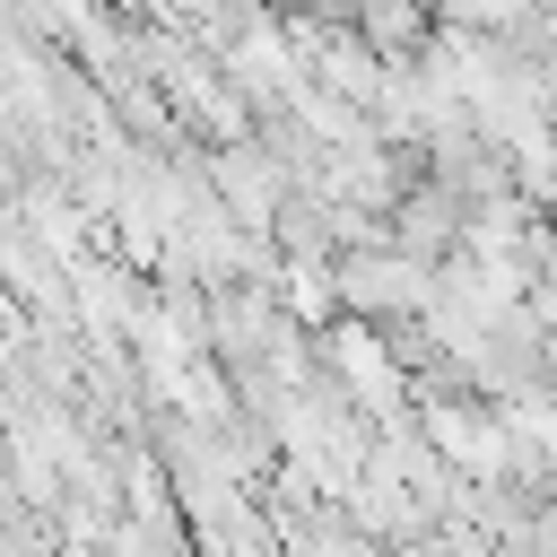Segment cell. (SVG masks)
Returning a JSON list of instances; mask_svg holds the SVG:
<instances>
[{
  "label": "cell",
  "instance_id": "1",
  "mask_svg": "<svg viewBox=\"0 0 557 557\" xmlns=\"http://www.w3.org/2000/svg\"><path fill=\"white\" fill-rule=\"evenodd\" d=\"M339 296H348V305H374V313H383V305H418V296H426V270H418V261H392V252H357V261L339 270Z\"/></svg>",
  "mask_w": 557,
  "mask_h": 557
}]
</instances>
